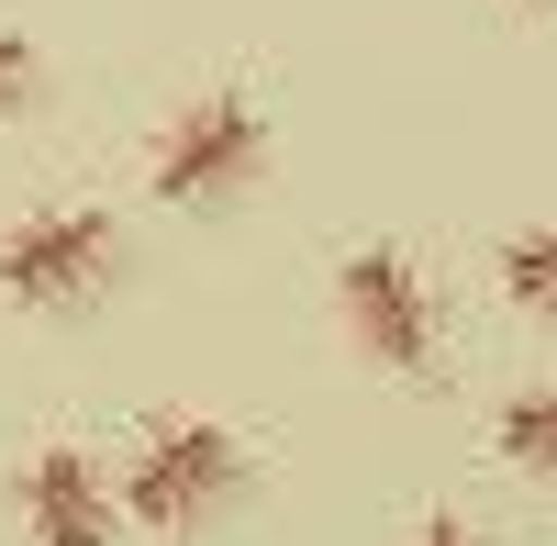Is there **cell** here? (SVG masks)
<instances>
[{"mask_svg": "<svg viewBox=\"0 0 557 546\" xmlns=\"http://www.w3.org/2000/svg\"><path fill=\"white\" fill-rule=\"evenodd\" d=\"M235 491H246V446L223 424H157L146 446H134L123 502H134V524H157V535H201Z\"/></svg>", "mask_w": 557, "mask_h": 546, "instance_id": "obj_1", "label": "cell"}, {"mask_svg": "<svg viewBox=\"0 0 557 546\" xmlns=\"http://www.w3.org/2000/svg\"><path fill=\"white\" fill-rule=\"evenodd\" d=\"M257 157H268L257 101H246V89H201V101L157 134V201L212 212V201H235L246 178H257Z\"/></svg>", "mask_w": 557, "mask_h": 546, "instance_id": "obj_2", "label": "cell"}, {"mask_svg": "<svg viewBox=\"0 0 557 546\" xmlns=\"http://www.w3.org/2000/svg\"><path fill=\"white\" fill-rule=\"evenodd\" d=\"M335 301H346L357 357H380V369H401V380L435 369V290H424V268H412L401 246H357L335 268Z\"/></svg>", "mask_w": 557, "mask_h": 546, "instance_id": "obj_3", "label": "cell"}, {"mask_svg": "<svg viewBox=\"0 0 557 546\" xmlns=\"http://www.w3.org/2000/svg\"><path fill=\"white\" fill-rule=\"evenodd\" d=\"M112 268H123L112 212H34V223L0 235V290H12L23 312H67L89 290H112Z\"/></svg>", "mask_w": 557, "mask_h": 546, "instance_id": "obj_4", "label": "cell"}, {"mask_svg": "<svg viewBox=\"0 0 557 546\" xmlns=\"http://www.w3.org/2000/svg\"><path fill=\"white\" fill-rule=\"evenodd\" d=\"M23 524H34V546H123L112 480L89 469L78 446H45V458L23 469Z\"/></svg>", "mask_w": 557, "mask_h": 546, "instance_id": "obj_5", "label": "cell"}, {"mask_svg": "<svg viewBox=\"0 0 557 546\" xmlns=\"http://www.w3.org/2000/svg\"><path fill=\"white\" fill-rule=\"evenodd\" d=\"M502 458H513L524 480H557V380H524L513 401H502Z\"/></svg>", "mask_w": 557, "mask_h": 546, "instance_id": "obj_6", "label": "cell"}, {"mask_svg": "<svg viewBox=\"0 0 557 546\" xmlns=\"http://www.w3.org/2000/svg\"><path fill=\"white\" fill-rule=\"evenodd\" d=\"M502 290H513L535 324H557V223H524V235L502 246Z\"/></svg>", "mask_w": 557, "mask_h": 546, "instance_id": "obj_7", "label": "cell"}, {"mask_svg": "<svg viewBox=\"0 0 557 546\" xmlns=\"http://www.w3.org/2000/svg\"><path fill=\"white\" fill-rule=\"evenodd\" d=\"M23 101H34V45L0 34V112H23Z\"/></svg>", "mask_w": 557, "mask_h": 546, "instance_id": "obj_8", "label": "cell"}, {"mask_svg": "<svg viewBox=\"0 0 557 546\" xmlns=\"http://www.w3.org/2000/svg\"><path fill=\"white\" fill-rule=\"evenodd\" d=\"M424 546H480V535L457 524V513H435V524H424Z\"/></svg>", "mask_w": 557, "mask_h": 546, "instance_id": "obj_9", "label": "cell"}]
</instances>
